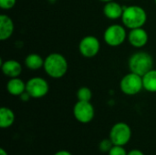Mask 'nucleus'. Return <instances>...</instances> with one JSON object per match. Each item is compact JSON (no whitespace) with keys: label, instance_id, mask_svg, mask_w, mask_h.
Here are the masks:
<instances>
[{"label":"nucleus","instance_id":"17","mask_svg":"<svg viewBox=\"0 0 156 155\" xmlns=\"http://www.w3.org/2000/svg\"><path fill=\"white\" fill-rule=\"evenodd\" d=\"M144 89L149 92H156V69H151L143 76Z\"/></svg>","mask_w":156,"mask_h":155},{"label":"nucleus","instance_id":"13","mask_svg":"<svg viewBox=\"0 0 156 155\" xmlns=\"http://www.w3.org/2000/svg\"><path fill=\"white\" fill-rule=\"evenodd\" d=\"M123 10H124V7H122L119 3H117L115 1H111V2L105 3V5L103 7L104 16L111 20L122 18Z\"/></svg>","mask_w":156,"mask_h":155},{"label":"nucleus","instance_id":"9","mask_svg":"<svg viewBox=\"0 0 156 155\" xmlns=\"http://www.w3.org/2000/svg\"><path fill=\"white\" fill-rule=\"evenodd\" d=\"M101 48V43L99 39L94 36H86L84 37L79 44L80 53L85 58H93L95 57Z\"/></svg>","mask_w":156,"mask_h":155},{"label":"nucleus","instance_id":"12","mask_svg":"<svg viewBox=\"0 0 156 155\" xmlns=\"http://www.w3.org/2000/svg\"><path fill=\"white\" fill-rule=\"evenodd\" d=\"M14 23L7 15L0 16V40L5 41L10 38L14 33Z\"/></svg>","mask_w":156,"mask_h":155},{"label":"nucleus","instance_id":"1","mask_svg":"<svg viewBox=\"0 0 156 155\" xmlns=\"http://www.w3.org/2000/svg\"><path fill=\"white\" fill-rule=\"evenodd\" d=\"M43 68L49 77L53 79H60L66 75L69 64L63 55L54 52L46 57Z\"/></svg>","mask_w":156,"mask_h":155},{"label":"nucleus","instance_id":"26","mask_svg":"<svg viewBox=\"0 0 156 155\" xmlns=\"http://www.w3.org/2000/svg\"><path fill=\"white\" fill-rule=\"evenodd\" d=\"M101 2H103V3H108V2H111V1H114V0H100Z\"/></svg>","mask_w":156,"mask_h":155},{"label":"nucleus","instance_id":"7","mask_svg":"<svg viewBox=\"0 0 156 155\" xmlns=\"http://www.w3.org/2000/svg\"><path fill=\"white\" fill-rule=\"evenodd\" d=\"M49 90L48 81L40 77H34L27 80L26 83V91L31 98L40 99L45 97Z\"/></svg>","mask_w":156,"mask_h":155},{"label":"nucleus","instance_id":"14","mask_svg":"<svg viewBox=\"0 0 156 155\" xmlns=\"http://www.w3.org/2000/svg\"><path fill=\"white\" fill-rule=\"evenodd\" d=\"M6 90L13 96H20L26 91V83L17 78H12L6 84Z\"/></svg>","mask_w":156,"mask_h":155},{"label":"nucleus","instance_id":"2","mask_svg":"<svg viewBox=\"0 0 156 155\" xmlns=\"http://www.w3.org/2000/svg\"><path fill=\"white\" fill-rule=\"evenodd\" d=\"M122 21L124 26L130 29L143 27L147 21V13L140 5H129L124 7Z\"/></svg>","mask_w":156,"mask_h":155},{"label":"nucleus","instance_id":"28","mask_svg":"<svg viewBox=\"0 0 156 155\" xmlns=\"http://www.w3.org/2000/svg\"><path fill=\"white\" fill-rule=\"evenodd\" d=\"M154 1H155V4H156V0H154Z\"/></svg>","mask_w":156,"mask_h":155},{"label":"nucleus","instance_id":"21","mask_svg":"<svg viewBox=\"0 0 156 155\" xmlns=\"http://www.w3.org/2000/svg\"><path fill=\"white\" fill-rule=\"evenodd\" d=\"M16 0H0V7L3 10H9L15 6Z\"/></svg>","mask_w":156,"mask_h":155},{"label":"nucleus","instance_id":"25","mask_svg":"<svg viewBox=\"0 0 156 155\" xmlns=\"http://www.w3.org/2000/svg\"><path fill=\"white\" fill-rule=\"evenodd\" d=\"M0 155H8L4 149H0Z\"/></svg>","mask_w":156,"mask_h":155},{"label":"nucleus","instance_id":"16","mask_svg":"<svg viewBox=\"0 0 156 155\" xmlns=\"http://www.w3.org/2000/svg\"><path fill=\"white\" fill-rule=\"evenodd\" d=\"M15 122V114L13 111L7 107L0 109V127L5 129L10 127Z\"/></svg>","mask_w":156,"mask_h":155},{"label":"nucleus","instance_id":"3","mask_svg":"<svg viewBox=\"0 0 156 155\" xmlns=\"http://www.w3.org/2000/svg\"><path fill=\"white\" fill-rule=\"evenodd\" d=\"M128 66L131 72H133L143 77L148 71L153 69L154 58L147 52L144 51L136 52L130 57L128 61Z\"/></svg>","mask_w":156,"mask_h":155},{"label":"nucleus","instance_id":"20","mask_svg":"<svg viewBox=\"0 0 156 155\" xmlns=\"http://www.w3.org/2000/svg\"><path fill=\"white\" fill-rule=\"evenodd\" d=\"M108 153L109 155H127L126 150L123 148V146L120 145H113Z\"/></svg>","mask_w":156,"mask_h":155},{"label":"nucleus","instance_id":"5","mask_svg":"<svg viewBox=\"0 0 156 155\" xmlns=\"http://www.w3.org/2000/svg\"><path fill=\"white\" fill-rule=\"evenodd\" d=\"M103 38L107 45L111 47H119L127 38L125 27L117 24L111 25L104 31Z\"/></svg>","mask_w":156,"mask_h":155},{"label":"nucleus","instance_id":"15","mask_svg":"<svg viewBox=\"0 0 156 155\" xmlns=\"http://www.w3.org/2000/svg\"><path fill=\"white\" fill-rule=\"evenodd\" d=\"M44 61L43 58L36 53L29 54L25 58V65L27 69L31 70H37L44 67Z\"/></svg>","mask_w":156,"mask_h":155},{"label":"nucleus","instance_id":"10","mask_svg":"<svg viewBox=\"0 0 156 155\" xmlns=\"http://www.w3.org/2000/svg\"><path fill=\"white\" fill-rule=\"evenodd\" d=\"M127 38L133 47L141 48L147 44L149 36L146 30H144L143 27H138V28L131 29L127 36Z\"/></svg>","mask_w":156,"mask_h":155},{"label":"nucleus","instance_id":"19","mask_svg":"<svg viewBox=\"0 0 156 155\" xmlns=\"http://www.w3.org/2000/svg\"><path fill=\"white\" fill-rule=\"evenodd\" d=\"M113 146V143L111 141V139H105V140H102L100 144H99V149L101 152L102 153H109L110 150L112 148Z\"/></svg>","mask_w":156,"mask_h":155},{"label":"nucleus","instance_id":"23","mask_svg":"<svg viewBox=\"0 0 156 155\" xmlns=\"http://www.w3.org/2000/svg\"><path fill=\"white\" fill-rule=\"evenodd\" d=\"M19 97H20V99H21L22 100H24V101H27V100H29V98H31L30 95H29L27 91H25V92H24L23 94H21Z\"/></svg>","mask_w":156,"mask_h":155},{"label":"nucleus","instance_id":"8","mask_svg":"<svg viewBox=\"0 0 156 155\" xmlns=\"http://www.w3.org/2000/svg\"><path fill=\"white\" fill-rule=\"evenodd\" d=\"M73 114L76 120L81 123H89L94 118V108L90 101L78 100L73 108Z\"/></svg>","mask_w":156,"mask_h":155},{"label":"nucleus","instance_id":"24","mask_svg":"<svg viewBox=\"0 0 156 155\" xmlns=\"http://www.w3.org/2000/svg\"><path fill=\"white\" fill-rule=\"evenodd\" d=\"M54 155H72L69 152H68V151H64V150H62V151H58V153H56Z\"/></svg>","mask_w":156,"mask_h":155},{"label":"nucleus","instance_id":"27","mask_svg":"<svg viewBox=\"0 0 156 155\" xmlns=\"http://www.w3.org/2000/svg\"><path fill=\"white\" fill-rule=\"evenodd\" d=\"M48 1H51V2H54V1H57V0H48Z\"/></svg>","mask_w":156,"mask_h":155},{"label":"nucleus","instance_id":"18","mask_svg":"<svg viewBox=\"0 0 156 155\" xmlns=\"http://www.w3.org/2000/svg\"><path fill=\"white\" fill-rule=\"evenodd\" d=\"M77 98H78V100L90 101L92 98V92L90 89H89L88 87H81L77 91Z\"/></svg>","mask_w":156,"mask_h":155},{"label":"nucleus","instance_id":"6","mask_svg":"<svg viewBox=\"0 0 156 155\" xmlns=\"http://www.w3.org/2000/svg\"><path fill=\"white\" fill-rule=\"evenodd\" d=\"M132 137V131L128 124L124 122H118L114 124L110 132V139L113 145L124 146L127 144Z\"/></svg>","mask_w":156,"mask_h":155},{"label":"nucleus","instance_id":"22","mask_svg":"<svg viewBox=\"0 0 156 155\" xmlns=\"http://www.w3.org/2000/svg\"><path fill=\"white\" fill-rule=\"evenodd\" d=\"M127 155H144V153L142 152V151H140V150H137V149H134V150H132V151H130Z\"/></svg>","mask_w":156,"mask_h":155},{"label":"nucleus","instance_id":"11","mask_svg":"<svg viewBox=\"0 0 156 155\" xmlns=\"http://www.w3.org/2000/svg\"><path fill=\"white\" fill-rule=\"evenodd\" d=\"M2 72L5 76L12 79V78H17L22 73V66L21 64L15 60V59H8L1 64Z\"/></svg>","mask_w":156,"mask_h":155},{"label":"nucleus","instance_id":"4","mask_svg":"<svg viewBox=\"0 0 156 155\" xmlns=\"http://www.w3.org/2000/svg\"><path fill=\"white\" fill-rule=\"evenodd\" d=\"M120 89L124 94L129 96H133L138 94L144 89L143 77L133 72H130L126 74L121 79Z\"/></svg>","mask_w":156,"mask_h":155}]
</instances>
